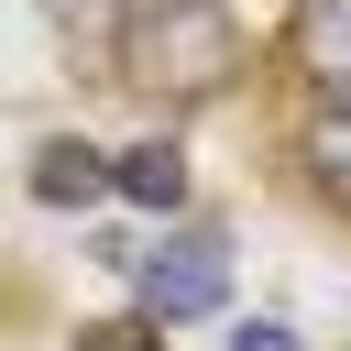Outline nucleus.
<instances>
[{
    "label": "nucleus",
    "instance_id": "obj_1",
    "mask_svg": "<svg viewBox=\"0 0 351 351\" xmlns=\"http://www.w3.org/2000/svg\"><path fill=\"white\" fill-rule=\"evenodd\" d=\"M121 66H132V88H154V99H208V88H230V66H241V22H230L219 0H143L132 33H121Z\"/></svg>",
    "mask_w": 351,
    "mask_h": 351
},
{
    "label": "nucleus",
    "instance_id": "obj_2",
    "mask_svg": "<svg viewBox=\"0 0 351 351\" xmlns=\"http://www.w3.org/2000/svg\"><path fill=\"white\" fill-rule=\"evenodd\" d=\"M132 285H143V329H176V318H208L230 296V252L208 230H176L165 252H132Z\"/></svg>",
    "mask_w": 351,
    "mask_h": 351
},
{
    "label": "nucleus",
    "instance_id": "obj_3",
    "mask_svg": "<svg viewBox=\"0 0 351 351\" xmlns=\"http://www.w3.org/2000/svg\"><path fill=\"white\" fill-rule=\"evenodd\" d=\"M285 44H296V66H307V88H318L329 110H351V0H296V22H285Z\"/></svg>",
    "mask_w": 351,
    "mask_h": 351
},
{
    "label": "nucleus",
    "instance_id": "obj_4",
    "mask_svg": "<svg viewBox=\"0 0 351 351\" xmlns=\"http://www.w3.org/2000/svg\"><path fill=\"white\" fill-rule=\"evenodd\" d=\"M33 197L44 208H99L110 197V154L99 143H44L33 154Z\"/></svg>",
    "mask_w": 351,
    "mask_h": 351
},
{
    "label": "nucleus",
    "instance_id": "obj_5",
    "mask_svg": "<svg viewBox=\"0 0 351 351\" xmlns=\"http://www.w3.org/2000/svg\"><path fill=\"white\" fill-rule=\"evenodd\" d=\"M110 186L132 197V208H186V154L154 132V143H132V154H110Z\"/></svg>",
    "mask_w": 351,
    "mask_h": 351
},
{
    "label": "nucleus",
    "instance_id": "obj_6",
    "mask_svg": "<svg viewBox=\"0 0 351 351\" xmlns=\"http://www.w3.org/2000/svg\"><path fill=\"white\" fill-rule=\"evenodd\" d=\"M307 176L351 208V110H318V121H307Z\"/></svg>",
    "mask_w": 351,
    "mask_h": 351
},
{
    "label": "nucleus",
    "instance_id": "obj_7",
    "mask_svg": "<svg viewBox=\"0 0 351 351\" xmlns=\"http://www.w3.org/2000/svg\"><path fill=\"white\" fill-rule=\"evenodd\" d=\"M44 11H55V22H66V33H77V44H121V33H132V11H143V0H44Z\"/></svg>",
    "mask_w": 351,
    "mask_h": 351
},
{
    "label": "nucleus",
    "instance_id": "obj_8",
    "mask_svg": "<svg viewBox=\"0 0 351 351\" xmlns=\"http://www.w3.org/2000/svg\"><path fill=\"white\" fill-rule=\"evenodd\" d=\"M77 351H154L143 318H110V329H77Z\"/></svg>",
    "mask_w": 351,
    "mask_h": 351
},
{
    "label": "nucleus",
    "instance_id": "obj_9",
    "mask_svg": "<svg viewBox=\"0 0 351 351\" xmlns=\"http://www.w3.org/2000/svg\"><path fill=\"white\" fill-rule=\"evenodd\" d=\"M230 351H307V340H296L285 318H252V329H230Z\"/></svg>",
    "mask_w": 351,
    "mask_h": 351
}]
</instances>
